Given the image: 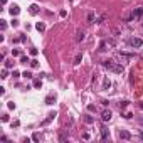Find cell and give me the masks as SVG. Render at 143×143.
I'll list each match as a JSON object with an SVG mask.
<instances>
[{
    "label": "cell",
    "instance_id": "obj_34",
    "mask_svg": "<svg viewBox=\"0 0 143 143\" xmlns=\"http://www.w3.org/2000/svg\"><path fill=\"white\" fill-rule=\"evenodd\" d=\"M19 125H20V121H19V120H15V121H12V126H19Z\"/></svg>",
    "mask_w": 143,
    "mask_h": 143
},
{
    "label": "cell",
    "instance_id": "obj_23",
    "mask_svg": "<svg viewBox=\"0 0 143 143\" xmlns=\"http://www.w3.org/2000/svg\"><path fill=\"white\" fill-rule=\"evenodd\" d=\"M20 62H22V64H27V62H30V61H29V57L22 56V57H20Z\"/></svg>",
    "mask_w": 143,
    "mask_h": 143
},
{
    "label": "cell",
    "instance_id": "obj_29",
    "mask_svg": "<svg viewBox=\"0 0 143 143\" xmlns=\"http://www.w3.org/2000/svg\"><path fill=\"white\" fill-rule=\"evenodd\" d=\"M30 54H32V56H37V49L32 47V49H30Z\"/></svg>",
    "mask_w": 143,
    "mask_h": 143
},
{
    "label": "cell",
    "instance_id": "obj_17",
    "mask_svg": "<svg viewBox=\"0 0 143 143\" xmlns=\"http://www.w3.org/2000/svg\"><path fill=\"white\" fill-rule=\"evenodd\" d=\"M106 42H108V46H111V47L116 46V40H114V39H106Z\"/></svg>",
    "mask_w": 143,
    "mask_h": 143
},
{
    "label": "cell",
    "instance_id": "obj_39",
    "mask_svg": "<svg viewBox=\"0 0 143 143\" xmlns=\"http://www.w3.org/2000/svg\"><path fill=\"white\" fill-rule=\"evenodd\" d=\"M2 3H3V5H5V3H7V0H2Z\"/></svg>",
    "mask_w": 143,
    "mask_h": 143
},
{
    "label": "cell",
    "instance_id": "obj_4",
    "mask_svg": "<svg viewBox=\"0 0 143 143\" xmlns=\"http://www.w3.org/2000/svg\"><path fill=\"white\" fill-rule=\"evenodd\" d=\"M121 140H131V135L128 133L126 130H120V135H118Z\"/></svg>",
    "mask_w": 143,
    "mask_h": 143
},
{
    "label": "cell",
    "instance_id": "obj_35",
    "mask_svg": "<svg viewBox=\"0 0 143 143\" xmlns=\"http://www.w3.org/2000/svg\"><path fill=\"white\" fill-rule=\"evenodd\" d=\"M2 121H9V114H3L2 116Z\"/></svg>",
    "mask_w": 143,
    "mask_h": 143
},
{
    "label": "cell",
    "instance_id": "obj_12",
    "mask_svg": "<svg viewBox=\"0 0 143 143\" xmlns=\"http://www.w3.org/2000/svg\"><path fill=\"white\" fill-rule=\"evenodd\" d=\"M46 103H47V105H54V103H56V96H47V98H46Z\"/></svg>",
    "mask_w": 143,
    "mask_h": 143
},
{
    "label": "cell",
    "instance_id": "obj_37",
    "mask_svg": "<svg viewBox=\"0 0 143 143\" xmlns=\"http://www.w3.org/2000/svg\"><path fill=\"white\" fill-rule=\"evenodd\" d=\"M7 106H9V109H14V108H15V105H14V103H9Z\"/></svg>",
    "mask_w": 143,
    "mask_h": 143
},
{
    "label": "cell",
    "instance_id": "obj_15",
    "mask_svg": "<svg viewBox=\"0 0 143 143\" xmlns=\"http://www.w3.org/2000/svg\"><path fill=\"white\" fill-rule=\"evenodd\" d=\"M81 61H83V54H77V56L74 57V64H76V66H77V64L81 62Z\"/></svg>",
    "mask_w": 143,
    "mask_h": 143
},
{
    "label": "cell",
    "instance_id": "obj_13",
    "mask_svg": "<svg viewBox=\"0 0 143 143\" xmlns=\"http://www.w3.org/2000/svg\"><path fill=\"white\" fill-rule=\"evenodd\" d=\"M36 29H37L39 32H44V30H46V25H44L42 22H37V24H36Z\"/></svg>",
    "mask_w": 143,
    "mask_h": 143
},
{
    "label": "cell",
    "instance_id": "obj_22",
    "mask_svg": "<svg viewBox=\"0 0 143 143\" xmlns=\"http://www.w3.org/2000/svg\"><path fill=\"white\" fill-rule=\"evenodd\" d=\"M12 56H14V57L20 56V51H19V49H12Z\"/></svg>",
    "mask_w": 143,
    "mask_h": 143
},
{
    "label": "cell",
    "instance_id": "obj_7",
    "mask_svg": "<svg viewBox=\"0 0 143 143\" xmlns=\"http://www.w3.org/2000/svg\"><path fill=\"white\" fill-rule=\"evenodd\" d=\"M29 12H30L32 15H37V14H39V5H37V3H32V5L29 7Z\"/></svg>",
    "mask_w": 143,
    "mask_h": 143
},
{
    "label": "cell",
    "instance_id": "obj_28",
    "mask_svg": "<svg viewBox=\"0 0 143 143\" xmlns=\"http://www.w3.org/2000/svg\"><path fill=\"white\" fill-rule=\"evenodd\" d=\"M17 25H19V20L14 19V20H12V27H17Z\"/></svg>",
    "mask_w": 143,
    "mask_h": 143
},
{
    "label": "cell",
    "instance_id": "obj_6",
    "mask_svg": "<svg viewBox=\"0 0 143 143\" xmlns=\"http://www.w3.org/2000/svg\"><path fill=\"white\" fill-rule=\"evenodd\" d=\"M108 136H109V130L106 126H101V140H108Z\"/></svg>",
    "mask_w": 143,
    "mask_h": 143
},
{
    "label": "cell",
    "instance_id": "obj_33",
    "mask_svg": "<svg viewBox=\"0 0 143 143\" xmlns=\"http://www.w3.org/2000/svg\"><path fill=\"white\" fill-rule=\"evenodd\" d=\"M2 77H3V79H5V77H9V74H7V71H5V69L2 71Z\"/></svg>",
    "mask_w": 143,
    "mask_h": 143
},
{
    "label": "cell",
    "instance_id": "obj_31",
    "mask_svg": "<svg viewBox=\"0 0 143 143\" xmlns=\"http://www.w3.org/2000/svg\"><path fill=\"white\" fill-rule=\"evenodd\" d=\"M88 109H89V111H96V106L94 105H89V106H88Z\"/></svg>",
    "mask_w": 143,
    "mask_h": 143
},
{
    "label": "cell",
    "instance_id": "obj_36",
    "mask_svg": "<svg viewBox=\"0 0 143 143\" xmlns=\"http://www.w3.org/2000/svg\"><path fill=\"white\" fill-rule=\"evenodd\" d=\"M83 140H89V133H84V135H83Z\"/></svg>",
    "mask_w": 143,
    "mask_h": 143
},
{
    "label": "cell",
    "instance_id": "obj_30",
    "mask_svg": "<svg viewBox=\"0 0 143 143\" xmlns=\"http://www.w3.org/2000/svg\"><path fill=\"white\" fill-rule=\"evenodd\" d=\"M66 140H67L66 135H61V136H59V142H66Z\"/></svg>",
    "mask_w": 143,
    "mask_h": 143
},
{
    "label": "cell",
    "instance_id": "obj_27",
    "mask_svg": "<svg viewBox=\"0 0 143 143\" xmlns=\"http://www.w3.org/2000/svg\"><path fill=\"white\" fill-rule=\"evenodd\" d=\"M32 142H39V133H34V135H32Z\"/></svg>",
    "mask_w": 143,
    "mask_h": 143
},
{
    "label": "cell",
    "instance_id": "obj_8",
    "mask_svg": "<svg viewBox=\"0 0 143 143\" xmlns=\"http://www.w3.org/2000/svg\"><path fill=\"white\" fill-rule=\"evenodd\" d=\"M54 118H56V111H52V113H49L47 120H44V121H42V126H46V125H47L49 121H51V120H54Z\"/></svg>",
    "mask_w": 143,
    "mask_h": 143
},
{
    "label": "cell",
    "instance_id": "obj_5",
    "mask_svg": "<svg viewBox=\"0 0 143 143\" xmlns=\"http://www.w3.org/2000/svg\"><path fill=\"white\" fill-rule=\"evenodd\" d=\"M101 120H103V121H109V120H111V111H109V109H105V111L101 113Z\"/></svg>",
    "mask_w": 143,
    "mask_h": 143
},
{
    "label": "cell",
    "instance_id": "obj_25",
    "mask_svg": "<svg viewBox=\"0 0 143 143\" xmlns=\"http://www.w3.org/2000/svg\"><path fill=\"white\" fill-rule=\"evenodd\" d=\"M5 67H7V69L14 67V61H7V62H5Z\"/></svg>",
    "mask_w": 143,
    "mask_h": 143
},
{
    "label": "cell",
    "instance_id": "obj_26",
    "mask_svg": "<svg viewBox=\"0 0 143 143\" xmlns=\"http://www.w3.org/2000/svg\"><path fill=\"white\" fill-rule=\"evenodd\" d=\"M30 66H32V67H37L39 66V61H36V59H34V61H30Z\"/></svg>",
    "mask_w": 143,
    "mask_h": 143
},
{
    "label": "cell",
    "instance_id": "obj_2",
    "mask_svg": "<svg viewBox=\"0 0 143 143\" xmlns=\"http://www.w3.org/2000/svg\"><path fill=\"white\" fill-rule=\"evenodd\" d=\"M142 15H143V7H138V9H135L133 12H131V15L128 17V20H130V22H131V20H138Z\"/></svg>",
    "mask_w": 143,
    "mask_h": 143
},
{
    "label": "cell",
    "instance_id": "obj_20",
    "mask_svg": "<svg viewBox=\"0 0 143 143\" xmlns=\"http://www.w3.org/2000/svg\"><path fill=\"white\" fill-rule=\"evenodd\" d=\"M109 84H111V83H109V79H105V81H103V89H108Z\"/></svg>",
    "mask_w": 143,
    "mask_h": 143
},
{
    "label": "cell",
    "instance_id": "obj_21",
    "mask_svg": "<svg viewBox=\"0 0 143 143\" xmlns=\"http://www.w3.org/2000/svg\"><path fill=\"white\" fill-rule=\"evenodd\" d=\"M40 86H42V81L40 79H36L34 81V88H40Z\"/></svg>",
    "mask_w": 143,
    "mask_h": 143
},
{
    "label": "cell",
    "instance_id": "obj_1",
    "mask_svg": "<svg viewBox=\"0 0 143 143\" xmlns=\"http://www.w3.org/2000/svg\"><path fill=\"white\" fill-rule=\"evenodd\" d=\"M103 66L106 67V69H109V71H113V72H116V74H121L125 71V67L121 62H114L113 59H106L105 62H103Z\"/></svg>",
    "mask_w": 143,
    "mask_h": 143
},
{
    "label": "cell",
    "instance_id": "obj_14",
    "mask_svg": "<svg viewBox=\"0 0 143 143\" xmlns=\"http://www.w3.org/2000/svg\"><path fill=\"white\" fill-rule=\"evenodd\" d=\"M106 46H108V42H106V40H101V44H99V51H101V52L106 51Z\"/></svg>",
    "mask_w": 143,
    "mask_h": 143
},
{
    "label": "cell",
    "instance_id": "obj_32",
    "mask_svg": "<svg viewBox=\"0 0 143 143\" xmlns=\"http://www.w3.org/2000/svg\"><path fill=\"white\" fill-rule=\"evenodd\" d=\"M59 15H61V17H66L67 12H66V10H61V12H59Z\"/></svg>",
    "mask_w": 143,
    "mask_h": 143
},
{
    "label": "cell",
    "instance_id": "obj_9",
    "mask_svg": "<svg viewBox=\"0 0 143 143\" xmlns=\"http://www.w3.org/2000/svg\"><path fill=\"white\" fill-rule=\"evenodd\" d=\"M19 12H20L19 5H12V7H10V14H12V17H14V15H19Z\"/></svg>",
    "mask_w": 143,
    "mask_h": 143
},
{
    "label": "cell",
    "instance_id": "obj_18",
    "mask_svg": "<svg viewBox=\"0 0 143 143\" xmlns=\"http://www.w3.org/2000/svg\"><path fill=\"white\" fill-rule=\"evenodd\" d=\"M105 20H106V15H105V14H103V15L99 17V19H96V24H103Z\"/></svg>",
    "mask_w": 143,
    "mask_h": 143
},
{
    "label": "cell",
    "instance_id": "obj_24",
    "mask_svg": "<svg viewBox=\"0 0 143 143\" xmlns=\"http://www.w3.org/2000/svg\"><path fill=\"white\" fill-rule=\"evenodd\" d=\"M128 105H130L128 101H121V103H120V109H123V108H126Z\"/></svg>",
    "mask_w": 143,
    "mask_h": 143
},
{
    "label": "cell",
    "instance_id": "obj_3",
    "mask_svg": "<svg viewBox=\"0 0 143 143\" xmlns=\"http://www.w3.org/2000/svg\"><path fill=\"white\" fill-rule=\"evenodd\" d=\"M128 44H130L131 47H142V46H143V40L140 37H131L130 40H128Z\"/></svg>",
    "mask_w": 143,
    "mask_h": 143
},
{
    "label": "cell",
    "instance_id": "obj_16",
    "mask_svg": "<svg viewBox=\"0 0 143 143\" xmlns=\"http://www.w3.org/2000/svg\"><path fill=\"white\" fill-rule=\"evenodd\" d=\"M84 121H86V123H94V118H93V116H89V114H86V116H84Z\"/></svg>",
    "mask_w": 143,
    "mask_h": 143
},
{
    "label": "cell",
    "instance_id": "obj_19",
    "mask_svg": "<svg viewBox=\"0 0 143 143\" xmlns=\"http://www.w3.org/2000/svg\"><path fill=\"white\" fill-rule=\"evenodd\" d=\"M22 76L25 77V79H30V77H32V72H30V71H25V72H22Z\"/></svg>",
    "mask_w": 143,
    "mask_h": 143
},
{
    "label": "cell",
    "instance_id": "obj_11",
    "mask_svg": "<svg viewBox=\"0 0 143 143\" xmlns=\"http://www.w3.org/2000/svg\"><path fill=\"white\" fill-rule=\"evenodd\" d=\"M76 40H77V42L84 40V32H83V30H77V32H76Z\"/></svg>",
    "mask_w": 143,
    "mask_h": 143
},
{
    "label": "cell",
    "instance_id": "obj_38",
    "mask_svg": "<svg viewBox=\"0 0 143 143\" xmlns=\"http://www.w3.org/2000/svg\"><path fill=\"white\" fill-rule=\"evenodd\" d=\"M140 138H142V140H143V131H140Z\"/></svg>",
    "mask_w": 143,
    "mask_h": 143
},
{
    "label": "cell",
    "instance_id": "obj_10",
    "mask_svg": "<svg viewBox=\"0 0 143 143\" xmlns=\"http://www.w3.org/2000/svg\"><path fill=\"white\" fill-rule=\"evenodd\" d=\"M88 24H96V17H94V14H93V12H89V14H88Z\"/></svg>",
    "mask_w": 143,
    "mask_h": 143
},
{
    "label": "cell",
    "instance_id": "obj_40",
    "mask_svg": "<svg viewBox=\"0 0 143 143\" xmlns=\"http://www.w3.org/2000/svg\"><path fill=\"white\" fill-rule=\"evenodd\" d=\"M142 109H143V103H142Z\"/></svg>",
    "mask_w": 143,
    "mask_h": 143
}]
</instances>
